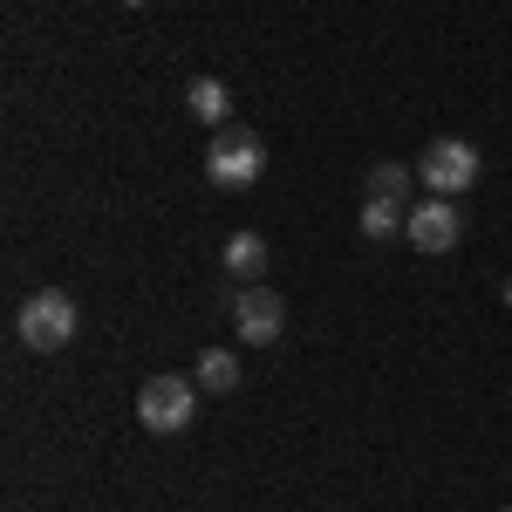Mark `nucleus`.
<instances>
[{
    "instance_id": "11",
    "label": "nucleus",
    "mask_w": 512,
    "mask_h": 512,
    "mask_svg": "<svg viewBox=\"0 0 512 512\" xmlns=\"http://www.w3.org/2000/svg\"><path fill=\"white\" fill-rule=\"evenodd\" d=\"M410 185H417L410 164H376V171H369V198H396V205H410Z\"/></svg>"
},
{
    "instance_id": "5",
    "label": "nucleus",
    "mask_w": 512,
    "mask_h": 512,
    "mask_svg": "<svg viewBox=\"0 0 512 512\" xmlns=\"http://www.w3.org/2000/svg\"><path fill=\"white\" fill-rule=\"evenodd\" d=\"M403 239L417 246V253H451L458 239H465V212L451 205V198H431V205H410V226Z\"/></svg>"
},
{
    "instance_id": "3",
    "label": "nucleus",
    "mask_w": 512,
    "mask_h": 512,
    "mask_svg": "<svg viewBox=\"0 0 512 512\" xmlns=\"http://www.w3.org/2000/svg\"><path fill=\"white\" fill-rule=\"evenodd\" d=\"M417 178H424L431 198H465L478 185V144H465V137H437V144H424Z\"/></svg>"
},
{
    "instance_id": "8",
    "label": "nucleus",
    "mask_w": 512,
    "mask_h": 512,
    "mask_svg": "<svg viewBox=\"0 0 512 512\" xmlns=\"http://www.w3.org/2000/svg\"><path fill=\"white\" fill-rule=\"evenodd\" d=\"M410 226V205H396V198H362V239H396Z\"/></svg>"
},
{
    "instance_id": "14",
    "label": "nucleus",
    "mask_w": 512,
    "mask_h": 512,
    "mask_svg": "<svg viewBox=\"0 0 512 512\" xmlns=\"http://www.w3.org/2000/svg\"><path fill=\"white\" fill-rule=\"evenodd\" d=\"M506 512H512V506H506Z\"/></svg>"
},
{
    "instance_id": "10",
    "label": "nucleus",
    "mask_w": 512,
    "mask_h": 512,
    "mask_svg": "<svg viewBox=\"0 0 512 512\" xmlns=\"http://www.w3.org/2000/svg\"><path fill=\"white\" fill-rule=\"evenodd\" d=\"M198 390H212V396L239 390V355L233 349H205L198 355Z\"/></svg>"
},
{
    "instance_id": "2",
    "label": "nucleus",
    "mask_w": 512,
    "mask_h": 512,
    "mask_svg": "<svg viewBox=\"0 0 512 512\" xmlns=\"http://www.w3.org/2000/svg\"><path fill=\"white\" fill-rule=\"evenodd\" d=\"M260 171H267L260 130H239V123H226V130L205 144V178H212L219 192H246V185H260Z\"/></svg>"
},
{
    "instance_id": "4",
    "label": "nucleus",
    "mask_w": 512,
    "mask_h": 512,
    "mask_svg": "<svg viewBox=\"0 0 512 512\" xmlns=\"http://www.w3.org/2000/svg\"><path fill=\"white\" fill-rule=\"evenodd\" d=\"M192 410H198V376H151V383L137 390V424L158 431V437L185 431Z\"/></svg>"
},
{
    "instance_id": "1",
    "label": "nucleus",
    "mask_w": 512,
    "mask_h": 512,
    "mask_svg": "<svg viewBox=\"0 0 512 512\" xmlns=\"http://www.w3.org/2000/svg\"><path fill=\"white\" fill-rule=\"evenodd\" d=\"M14 335H21V349H35V355L69 349V342H76V301H69L62 287L28 294V301H21V315H14Z\"/></svg>"
},
{
    "instance_id": "6",
    "label": "nucleus",
    "mask_w": 512,
    "mask_h": 512,
    "mask_svg": "<svg viewBox=\"0 0 512 512\" xmlns=\"http://www.w3.org/2000/svg\"><path fill=\"white\" fill-rule=\"evenodd\" d=\"M233 328H239V342L267 349L280 328H287V301H280L274 287H246V294H233Z\"/></svg>"
},
{
    "instance_id": "13",
    "label": "nucleus",
    "mask_w": 512,
    "mask_h": 512,
    "mask_svg": "<svg viewBox=\"0 0 512 512\" xmlns=\"http://www.w3.org/2000/svg\"><path fill=\"white\" fill-rule=\"evenodd\" d=\"M123 7H144V0H123Z\"/></svg>"
},
{
    "instance_id": "12",
    "label": "nucleus",
    "mask_w": 512,
    "mask_h": 512,
    "mask_svg": "<svg viewBox=\"0 0 512 512\" xmlns=\"http://www.w3.org/2000/svg\"><path fill=\"white\" fill-rule=\"evenodd\" d=\"M506 308H512V280H506Z\"/></svg>"
},
{
    "instance_id": "7",
    "label": "nucleus",
    "mask_w": 512,
    "mask_h": 512,
    "mask_svg": "<svg viewBox=\"0 0 512 512\" xmlns=\"http://www.w3.org/2000/svg\"><path fill=\"white\" fill-rule=\"evenodd\" d=\"M185 110H192L198 123H212V130H226V110H233V96H226V82H219V76H198L192 89H185Z\"/></svg>"
},
{
    "instance_id": "9",
    "label": "nucleus",
    "mask_w": 512,
    "mask_h": 512,
    "mask_svg": "<svg viewBox=\"0 0 512 512\" xmlns=\"http://www.w3.org/2000/svg\"><path fill=\"white\" fill-rule=\"evenodd\" d=\"M226 274L233 280H260L267 274V239L260 233H233L226 239Z\"/></svg>"
}]
</instances>
